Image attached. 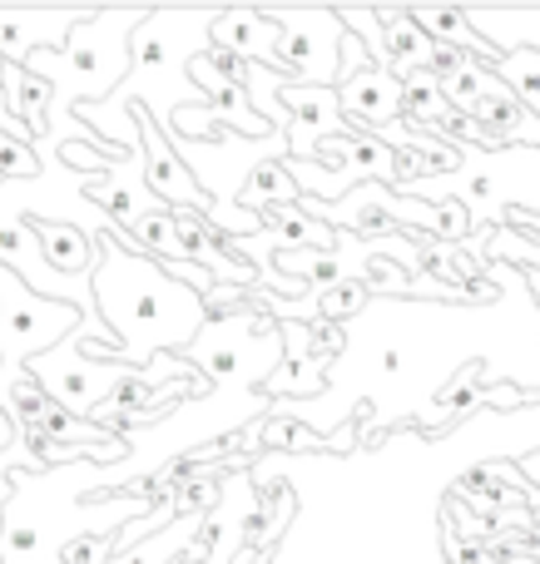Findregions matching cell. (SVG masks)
<instances>
[{
  "instance_id": "1",
  "label": "cell",
  "mask_w": 540,
  "mask_h": 564,
  "mask_svg": "<svg viewBox=\"0 0 540 564\" xmlns=\"http://www.w3.org/2000/svg\"><path fill=\"white\" fill-rule=\"evenodd\" d=\"M268 20L278 25L273 45V75H283L288 85H317L333 89L327 79H343V40L347 25L337 10H268Z\"/></svg>"
},
{
  "instance_id": "2",
  "label": "cell",
  "mask_w": 540,
  "mask_h": 564,
  "mask_svg": "<svg viewBox=\"0 0 540 564\" xmlns=\"http://www.w3.org/2000/svg\"><path fill=\"white\" fill-rule=\"evenodd\" d=\"M337 99H343V119L353 124V134H387L402 119V79L382 65H363L343 75Z\"/></svg>"
},
{
  "instance_id": "3",
  "label": "cell",
  "mask_w": 540,
  "mask_h": 564,
  "mask_svg": "<svg viewBox=\"0 0 540 564\" xmlns=\"http://www.w3.org/2000/svg\"><path fill=\"white\" fill-rule=\"evenodd\" d=\"M89 15H50V10H0V65H30L35 55L69 50V35Z\"/></svg>"
},
{
  "instance_id": "4",
  "label": "cell",
  "mask_w": 540,
  "mask_h": 564,
  "mask_svg": "<svg viewBox=\"0 0 540 564\" xmlns=\"http://www.w3.org/2000/svg\"><path fill=\"white\" fill-rule=\"evenodd\" d=\"M139 129H144V184H149V194L159 198V204H188V208H198V214H214V194H208L204 184H198L194 174L184 169V159H174V154H164V149L154 144V124L144 119V109H139Z\"/></svg>"
},
{
  "instance_id": "5",
  "label": "cell",
  "mask_w": 540,
  "mask_h": 564,
  "mask_svg": "<svg viewBox=\"0 0 540 564\" xmlns=\"http://www.w3.org/2000/svg\"><path fill=\"white\" fill-rule=\"evenodd\" d=\"M188 75H194V85L204 89L208 109H214V115L224 119V124L234 129V134H244V139H268V134H273V129H278L268 115H258V109H253V99H248L244 89H234V85H228V79H218L214 69H208L198 55L188 59Z\"/></svg>"
},
{
  "instance_id": "6",
  "label": "cell",
  "mask_w": 540,
  "mask_h": 564,
  "mask_svg": "<svg viewBox=\"0 0 540 564\" xmlns=\"http://www.w3.org/2000/svg\"><path fill=\"white\" fill-rule=\"evenodd\" d=\"M214 30V45L234 50V55L253 59V65L273 69V45H278V25L268 20V10H218L208 20Z\"/></svg>"
},
{
  "instance_id": "7",
  "label": "cell",
  "mask_w": 540,
  "mask_h": 564,
  "mask_svg": "<svg viewBox=\"0 0 540 564\" xmlns=\"http://www.w3.org/2000/svg\"><path fill=\"white\" fill-rule=\"evenodd\" d=\"M0 79H6V105L15 109V119H25L30 139L50 134V105H55V79L40 75L30 65H0Z\"/></svg>"
},
{
  "instance_id": "8",
  "label": "cell",
  "mask_w": 540,
  "mask_h": 564,
  "mask_svg": "<svg viewBox=\"0 0 540 564\" xmlns=\"http://www.w3.org/2000/svg\"><path fill=\"white\" fill-rule=\"evenodd\" d=\"M278 115H288V134L303 149V129H327L333 119H343V99L337 89L317 85H278Z\"/></svg>"
},
{
  "instance_id": "9",
  "label": "cell",
  "mask_w": 540,
  "mask_h": 564,
  "mask_svg": "<svg viewBox=\"0 0 540 564\" xmlns=\"http://www.w3.org/2000/svg\"><path fill=\"white\" fill-rule=\"evenodd\" d=\"M30 228L40 234V253H45L50 273L79 278L95 268V234H79L69 224H50V218H30Z\"/></svg>"
},
{
  "instance_id": "10",
  "label": "cell",
  "mask_w": 540,
  "mask_h": 564,
  "mask_svg": "<svg viewBox=\"0 0 540 564\" xmlns=\"http://www.w3.org/2000/svg\"><path fill=\"white\" fill-rule=\"evenodd\" d=\"M288 159V154H283ZM283 159H263L253 174L244 178V208L268 204V208H298V198H307V188L293 178V169Z\"/></svg>"
},
{
  "instance_id": "11",
  "label": "cell",
  "mask_w": 540,
  "mask_h": 564,
  "mask_svg": "<svg viewBox=\"0 0 540 564\" xmlns=\"http://www.w3.org/2000/svg\"><path fill=\"white\" fill-rule=\"evenodd\" d=\"M492 89H496V69H492V65H482V59H472V55H466L462 65H456L452 75L442 79L446 105H452L456 115H466V119L476 115V105H482V99L492 95Z\"/></svg>"
},
{
  "instance_id": "12",
  "label": "cell",
  "mask_w": 540,
  "mask_h": 564,
  "mask_svg": "<svg viewBox=\"0 0 540 564\" xmlns=\"http://www.w3.org/2000/svg\"><path fill=\"white\" fill-rule=\"evenodd\" d=\"M496 75H501V85L540 119V50H516V55H506L501 65H496Z\"/></svg>"
},
{
  "instance_id": "13",
  "label": "cell",
  "mask_w": 540,
  "mask_h": 564,
  "mask_svg": "<svg viewBox=\"0 0 540 564\" xmlns=\"http://www.w3.org/2000/svg\"><path fill=\"white\" fill-rule=\"evenodd\" d=\"M169 129H174L179 139H204V144H224V139L234 134V129H228L208 105H188V109H179L174 124H164V134H169Z\"/></svg>"
},
{
  "instance_id": "14",
  "label": "cell",
  "mask_w": 540,
  "mask_h": 564,
  "mask_svg": "<svg viewBox=\"0 0 540 564\" xmlns=\"http://www.w3.org/2000/svg\"><path fill=\"white\" fill-rule=\"evenodd\" d=\"M363 302H367V282L363 278H343L337 288H327L323 297H317V322H343V317H353Z\"/></svg>"
},
{
  "instance_id": "15",
  "label": "cell",
  "mask_w": 540,
  "mask_h": 564,
  "mask_svg": "<svg viewBox=\"0 0 540 564\" xmlns=\"http://www.w3.org/2000/svg\"><path fill=\"white\" fill-rule=\"evenodd\" d=\"M278 268L283 273H298L307 282H317V288H337L343 282V263H337V253H313V258H293V253H278Z\"/></svg>"
},
{
  "instance_id": "16",
  "label": "cell",
  "mask_w": 540,
  "mask_h": 564,
  "mask_svg": "<svg viewBox=\"0 0 540 564\" xmlns=\"http://www.w3.org/2000/svg\"><path fill=\"white\" fill-rule=\"evenodd\" d=\"M263 446H288V451H323L327 441H317L307 426H298V421H263Z\"/></svg>"
},
{
  "instance_id": "17",
  "label": "cell",
  "mask_w": 540,
  "mask_h": 564,
  "mask_svg": "<svg viewBox=\"0 0 540 564\" xmlns=\"http://www.w3.org/2000/svg\"><path fill=\"white\" fill-rule=\"evenodd\" d=\"M0 174H10V178H35V174H40L35 149L20 144V139H6V134H0Z\"/></svg>"
},
{
  "instance_id": "18",
  "label": "cell",
  "mask_w": 540,
  "mask_h": 564,
  "mask_svg": "<svg viewBox=\"0 0 540 564\" xmlns=\"http://www.w3.org/2000/svg\"><path fill=\"white\" fill-rule=\"evenodd\" d=\"M60 159H65V164H75V169H89V174H95L99 164H119V159H129V154H105V149H89V144H60Z\"/></svg>"
},
{
  "instance_id": "19",
  "label": "cell",
  "mask_w": 540,
  "mask_h": 564,
  "mask_svg": "<svg viewBox=\"0 0 540 564\" xmlns=\"http://www.w3.org/2000/svg\"><path fill=\"white\" fill-rule=\"evenodd\" d=\"M382 371L397 377V371H402V351H382Z\"/></svg>"
},
{
  "instance_id": "20",
  "label": "cell",
  "mask_w": 540,
  "mask_h": 564,
  "mask_svg": "<svg viewBox=\"0 0 540 564\" xmlns=\"http://www.w3.org/2000/svg\"><path fill=\"white\" fill-rule=\"evenodd\" d=\"M0 426H6V406H0Z\"/></svg>"
}]
</instances>
